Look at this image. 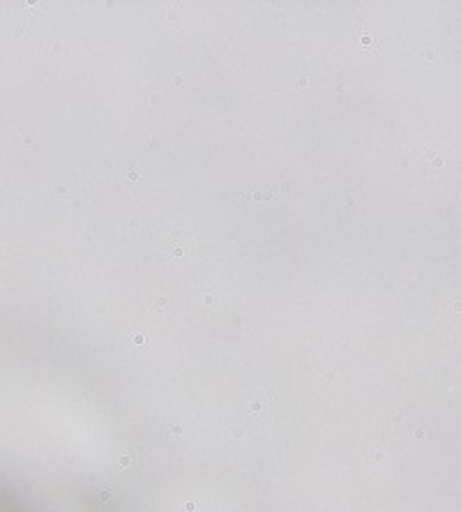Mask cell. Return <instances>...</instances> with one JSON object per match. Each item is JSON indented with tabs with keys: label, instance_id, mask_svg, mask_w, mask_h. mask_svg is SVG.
Segmentation results:
<instances>
[{
	"label": "cell",
	"instance_id": "cell-3",
	"mask_svg": "<svg viewBox=\"0 0 461 512\" xmlns=\"http://www.w3.org/2000/svg\"><path fill=\"white\" fill-rule=\"evenodd\" d=\"M450 307H452V310H455V312H461V300H455V303H452Z\"/></svg>",
	"mask_w": 461,
	"mask_h": 512
},
{
	"label": "cell",
	"instance_id": "cell-1",
	"mask_svg": "<svg viewBox=\"0 0 461 512\" xmlns=\"http://www.w3.org/2000/svg\"><path fill=\"white\" fill-rule=\"evenodd\" d=\"M353 42H355V47H358L360 51H367V54H379L383 47V40L379 37V33H376L374 28H369L365 21H362L358 30L353 33Z\"/></svg>",
	"mask_w": 461,
	"mask_h": 512
},
{
	"label": "cell",
	"instance_id": "cell-2",
	"mask_svg": "<svg viewBox=\"0 0 461 512\" xmlns=\"http://www.w3.org/2000/svg\"><path fill=\"white\" fill-rule=\"evenodd\" d=\"M432 162L436 164V167H443V157H438V155H432Z\"/></svg>",
	"mask_w": 461,
	"mask_h": 512
}]
</instances>
